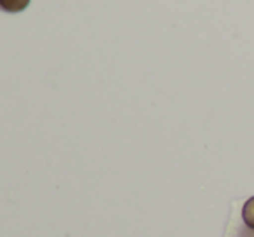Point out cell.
Returning <instances> with one entry per match:
<instances>
[{
    "instance_id": "1",
    "label": "cell",
    "mask_w": 254,
    "mask_h": 237,
    "mask_svg": "<svg viewBox=\"0 0 254 237\" xmlns=\"http://www.w3.org/2000/svg\"><path fill=\"white\" fill-rule=\"evenodd\" d=\"M30 5V0H0V9L5 12H19Z\"/></svg>"
},
{
    "instance_id": "2",
    "label": "cell",
    "mask_w": 254,
    "mask_h": 237,
    "mask_svg": "<svg viewBox=\"0 0 254 237\" xmlns=\"http://www.w3.org/2000/svg\"><path fill=\"white\" fill-rule=\"evenodd\" d=\"M242 222H244L246 227L254 231V196L249 197L244 206H242Z\"/></svg>"
},
{
    "instance_id": "3",
    "label": "cell",
    "mask_w": 254,
    "mask_h": 237,
    "mask_svg": "<svg viewBox=\"0 0 254 237\" xmlns=\"http://www.w3.org/2000/svg\"><path fill=\"white\" fill-rule=\"evenodd\" d=\"M239 237H254V231L244 225V227H242L241 231H239Z\"/></svg>"
}]
</instances>
